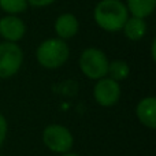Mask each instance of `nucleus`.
Returning a JSON list of instances; mask_svg holds the SVG:
<instances>
[{"instance_id":"3","label":"nucleus","mask_w":156,"mask_h":156,"mask_svg":"<svg viewBox=\"0 0 156 156\" xmlns=\"http://www.w3.org/2000/svg\"><path fill=\"white\" fill-rule=\"evenodd\" d=\"M80 69L85 77L90 80H100L107 77L108 60L107 55L99 48H86L80 56Z\"/></svg>"},{"instance_id":"8","label":"nucleus","mask_w":156,"mask_h":156,"mask_svg":"<svg viewBox=\"0 0 156 156\" xmlns=\"http://www.w3.org/2000/svg\"><path fill=\"white\" fill-rule=\"evenodd\" d=\"M55 33L60 40H70L80 30V22L77 16L71 12H63L56 18L54 25Z\"/></svg>"},{"instance_id":"12","label":"nucleus","mask_w":156,"mask_h":156,"mask_svg":"<svg viewBox=\"0 0 156 156\" xmlns=\"http://www.w3.org/2000/svg\"><path fill=\"white\" fill-rule=\"evenodd\" d=\"M130 74V67L125 60L116 59L112 62L108 63V71H107V77H110L111 80L121 82V81L126 80Z\"/></svg>"},{"instance_id":"16","label":"nucleus","mask_w":156,"mask_h":156,"mask_svg":"<svg viewBox=\"0 0 156 156\" xmlns=\"http://www.w3.org/2000/svg\"><path fill=\"white\" fill-rule=\"evenodd\" d=\"M155 47H156V41L154 40V41H152V45H151V48H152V52H151V54H152V59H154V60H156V55H155Z\"/></svg>"},{"instance_id":"4","label":"nucleus","mask_w":156,"mask_h":156,"mask_svg":"<svg viewBox=\"0 0 156 156\" xmlns=\"http://www.w3.org/2000/svg\"><path fill=\"white\" fill-rule=\"evenodd\" d=\"M43 143L51 152L63 155L73 148L74 138L66 126L52 123L43 130Z\"/></svg>"},{"instance_id":"11","label":"nucleus","mask_w":156,"mask_h":156,"mask_svg":"<svg viewBox=\"0 0 156 156\" xmlns=\"http://www.w3.org/2000/svg\"><path fill=\"white\" fill-rule=\"evenodd\" d=\"M122 30H123V34L126 36L129 40H132V41L141 40L147 33L145 19L137 18V16H129L127 21L125 22Z\"/></svg>"},{"instance_id":"15","label":"nucleus","mask_w":156,"mask_h":156,"mask_svg":"<svg viewBox=\"0 0 156 156\" xmlns=\"http://www.w3.org/2000/svg\"><path fill=\"white\" fill-rule=\"evenodd\" d=\"M55 2L56 0H27V4L32 5V7L43 8V7H47V5H51Z\"/></svg>"},{"instance_id":"13","label":"nucleus","mask_w":156,"mask_h":156,"mask_svg":"<svg viewBox=\"0 0 156 156\" xmlns=\"http://www.w3.org/2000/svg\"><path fill=\"white\" fill-rule=\"evenodd\" d=\"M27 0H0V10L7 15H19L27 8Z\"/></svg>"},{"instance_id":"17","label":"nucleus","mask_w":156,"mask_h":156,"mask_svg":"<svg viewBox=\"0 0 156 156\" xmlns=\"http://www.w3.org/2000/svg\"><path fill=\"white\" fill-rule=\"evenodd\" d=\"M60 156H80V155L73 154V152H67V154H63V155H60Z\"/></svg>"},{"instance_id":"1","label":"nucleus","mask_w":156,"mask_h":156,"mask_svg":"<svg viewBox=\"0 0 156 156\" xmlns=\"http://www.w3.org/2000/svg\"><path fill=\"white\" fill-rule=\"evenodd\" d=\"M129 18V12L122 0H100L93 10L96 25L104 32H119Z\"/></svg>"},{"instance_id":"10","label":"nucleus","mask_w":156,"mask_h":156,"mask_svg":"<svg viewBox=\"0 0 156 156\" xmlns=\"http://www.w3.org/2000/svg\"><path fill=\"white\" fill-rule=\"evenodd\" d=\"M125 5L127 8V12L132 16L145 19L154 14L156 0H126Z\"/></svg>"},{"instance_id":"9","label":"nucleus","mask_w":156,"mask_h":156,"mask_svg":"<svg viewBox=\"0 0 156 156\" xmlns=\"http://www.w3.org/2000/svg\"><path fill=\"white\" fill-rule=\"evenodd\" d=\"M136 115L141 125L148 129L156 127V97L147 96L138 101L136 107Z\"/></svg>"},{"instance_id":"5","label":"nucleus","mask_w":156,"mask_h":156,"mask_svg":"<svg viewBox=\"0 0 156 156\" xmlns=\"http://www.w3.org/2000/svg\"><path fill=\"white\" fill-rule=\"evenodd\" d=\"M23 51L16 43H0V80L14 77L22 67Z\"/></svg>"},{"instance_id":"6","label":"nucleus","mask_w":156,"mask_h":156,"mask_svg":"<svg viewBox=\"0 0 156 156\" xmlns=\"http://www.w3.org/2000/svg\"><path fill=\"white\" fill-rule=\"evenodd\" d=\"M93 97L101 107H112L121 99V86L119 82L111 80L110 77L100 78L96 81L93 88Z\"/></svg>"},{"instance_id":"14","label":"nucleus","mask_w":156,"mask_h":156,"mask_svg":"<svg viewBox=\"0 0 156 156\" xmlns=\"http://www.w3.org/2000/svg\"><path fill=\"white\" fill-rule=\"evenodd\" d=\"M7 132H8V125H7V119L4 118L2 112H0V148H2L3 143L5 141L7 137Z\"/></svg>"},{"instance_id":"2","label":"nucleus","mask_w":156,"mask_h":156,"mask_svg":"<svg viewBox=\"0 0 156 156\" xmlns=\"http://www.w3.org/2000/svg\"><path fill=\"white\" fill-rule=\"evenodd\" d=\"M70 56V48L65 40L55 37V38H47L36 51V58L40 66L48 69V70H55L59 69L69 60Z\"/></svg>"},{"instance_id":"7","label":"nucleus","mask_w":156,"mask_h":156,"mask_svg":"<svg viewBox=\"0 0 156 156\" xmlns=\"http://www.w3.org/2000/svg\"><path fill=\"white\" fill-rule=\"evenodd\" d=\"M26 33V25L18 15H5L0 18V37L8 43H18Z\"/></svg>"},{"instance_id":"18","label":"nucleus","mask_w":156,"mask_h":156,"mask_svg":"<svg viewBox=\"0 0 156 156\" xmlns=\"http://www.w3.org/2000/svg\"><path fill=\"white\" fill-rule=\"evenodd\" d=\"M0 156H3V155H0Z\"/></svg>"}]
</instances>
